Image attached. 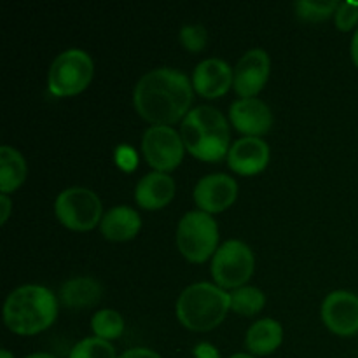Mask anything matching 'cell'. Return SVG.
<instances>
[{"label":"cell","mask_w":358,"mask_h":358,"mask_svg":"<svg viewBox=\"0 0 358 358\" xmlns=\"http://www.w3.org/2000/svg\"><path fill=\"white\" fill-rule=\"evenodd\" d=\"M184 140L171 126L154 124L145 129L142 138V152L147 163L156 171H170L180 164L184 157Z\"/></svg>","instance_id":"cell-9"},{"label":"cell","mask_w":358,"mask_h":358,"mask_svg":"<svg viewBox=\"0 0 358 358\" xmlns=\"http://www.w3.org/2000/svg\"><path fill=\"white\" fill-rule=\"evenodd\" d=\"M180 42L189 49V51H201L206 45V38H208V31L203 24H184L180 28Z\"/></svg>","instance_id":"cell-25"},{"label":"cell","mask_w":358,"mask_h":358,"mask_svg":"<svg viewBox=\"0 0 358 358\" xmlns=\"http://www.w3.org/2000/svg\"><path fill=\"white\" fill-rule=\"evenodd\" d=\"M231 122L238 131L248 136H257L269 131L273 124L271 108L259 98H240L229 108Z\"/></svg>","instance_id":"cell-13"},{"label":"cell","mask_w":358,"mask_h":358,"mask_svg":"<svg viewBox=\"0 0 358 358\" xmlns=\"http://www.w3.org/2000/svg\"><path fill=\"white\" fill-rule=\"evenodd\" d=\"M101 297V285L90 276H77L69 280L59 289V299L69 308H90Z\"/></svg>","instance_id":"cell-19"},{"label":"cell","mask_w":358,"mask_h":358,"mask_svg":"<svg viewBox=\"0 0 358 358\" xmlns=\"http://www.w3.org/2000/svg\"><path fill=\"white\" fill-rule=\"evenodd\" d=\"M55 213L59 222L73 231H90L101 222V201L87 187H69L56 196Z\"/></svg>","instance_id":"cell-7"},{"label":"cell","mask_w":358,"mask_h":358,"mask_svg":"<svg viewBox=\"0 0 358 358\" xmlns=\"http://www.w3.org/2000/svg\"><path fill=\"white\" fill-rule=\"evenodd\" d=\"M231 310V297L222 287L198 282L182 290L177 299V317L191 331L217 327Z\"/></svg>","instance_id":"cell-4"},{"label":"cell","mask_w":358,"mask_h":358,"mask_svg":"<svg viewBox=\"0 0 358 358\" xmlns=\"http://www.w3.org/2000/svg\"><path fill=\"white\" fill-rule=\"evenodd\" d=\"M231 310L234 313H240L243 317H252L259 313L266 304V296L261 289L250 285H243L240 289H234L229 294Z\"/></svg>","instance_id":"cell-21"},{"label":"cell","mask_w":358,"mask_h":358,"mask_svg":"<svg viewBox=\"0 0 358 358\" xmlns=\"http://www.w3.org/2000/svg\"><path fill=\"white\" fill-rule=\"evenodd\" d=\"M271 59L264 49H250L245 52L234 69L233 86L241 98H254L264 87L269 77Z\"/></svg>","instance_id":"cell-11"},{"label":"cell","mask_w":358,"mask_h":358,"mask_svg":"<svg viewBox=\"0 0 358 358\" xmlns=\"http://www.w3.org/2000/svg\"><path fill=\"white\" fill-rule=\"evenodd\" d=\"M115 161L126 171H131L136 166V152L129 145H119L115 150Z\"/></svg>","instance_id":"cell-27"},{"label":"cell","mask_w":358,"mask_h":358,"mask_svg":"<svg viewBox=\"0 0 358 358\" xmlns=\"http://www.w3.org/2000/svg\"><path fill=\"white\" fill-rule=\"evenodd\" d=\"M24 358H56L55 355H49V353H31V355Z\"/></svg>","instance_id":"cell-32"},{"label":"cell","mask_w":358,"mask_h":358,"mask_svg":"<svg viewBox=\"0 0 358 358\" xmlns=\"http://www.w3.org/2000/svg\"><path fill=\"white\" fill-rule=\"evenodd\" d=\"M254 252L240 240H227L212 257V276L222 289H240L254 273Z\"/></svg>","instance_id":"cell-8"},{"label":"cell","mask_w":358,"mask_h":358,"mask_svg":"<svg viewBox=\"0 0 358 358\" xmlns=\"http://www.w3.org/2000/svg\"><path fill=\"white\" fill-rule=\"evenodd\" d=\"M93 59L83 49H66L49 66L48 84L55 96H72L87 87L93 79Z\"/></svg>","instance_id":"cell-6"},{"label":"cell","mask_w":358,"mask_h":358,"mask_svg":"<svg viewBox=\"0 0 358 358\" xmlns=\"http://www.w3.org/2000/svg\"><path fill=\"white\" fill-rule=\"evenodd\" d=\"M192 101V84L182 70L154 69L143 73L133 91L136 112L145 121L170 126L189 112Z\"/></svg>","instance_id":"cell-1"},{"label":"cell","mask_w":358,"mask_h":358,"mask_svg":"<svg viewBox=\"0 0 358 358\" xmlns=\"http://www.w3.org/2000/svg\"><path fill=\"white\" fill-rule=\"evenodd\" d=\"M229 358H255V357L248 355V353H236V355H233V357H229Z\"/></svg>","instance_id":"cell-34"},{"label":"cell","mask_w":358,"mask_h":358,"mask_svg":"<svg viewBox=\"0 0 358 358\" xmlns=\"http://www.w3.org/2000/svg\"><path fill=\"white\" fill-rule=\"evenodd\" d=\"M142 227V219L136 210L131 206L119 205L108 210L101 217L100 229L107 240L110 241H126L136 236V233Z\"/></svg>","instance_id":"cell-17"},{"label":"cell","mask_w":358,"mask_h":358,"mask_svg":"<svg viewBox=\"0 0 358 358\" xmlns=\"http://www.w3.org/2000/svg\"><path fill=\"white\" fill-rule=\"evenodd\" d=\"M0 358H14V355L10 352H7V350H2L0 352Z\"/></svg>","instance_id":"cell-33"},{"label":"cell","mask_w":358,"mask_h":358,"mask_svg":"<svg viewBox=\"0 0 358 358\" xmlns=\"http://www.w3.org/2000/svg\"><path fill=\"white\" fill-rule=\"evenodd\" d=\"M269 163V145L259 136H243L231 145L227 164L240 175H255Z\"/></svg>","instance_id":"cell-14"},{"label":"cell","mask_w":358,"mask_h":358,"mask_svg":"<svg viewBox=\"0 0 358 358\" xmlns=\"http://www.w3.org/2000/svg\"><path fill=\"white\" fill-rule=\"evenodd\" d=\"M0 205H2V215H0V220H2V224H6L7 217H9L10 213V199L7 194H2L0 196Z\"/></svg>","instance_id":"cell-30"},{"label":"cell","mask_w":358,"mask_h":358,"mask_svg":"<svg viewBox=\"0 0 358 358\" xmlns=\"http://www.w3.org/2000/svg\"><path fill=\"white\" fill-rule=\"evenodd\" d=\"M175 180L164 171H150L140 178L135 187V199L140 208L159 210L173 199Z\"/></svg>","instance_id":"cell-16"},{"label":"cell","mask_w":358,"mask_h":358,"mask_svg":"<svg viewBox=\"0 0 358 358\" xmlns=\"http://www.w3.org/2000/svg\"><path fill=\"white\" fill-rule=\"evenodd\" d=\"M219 227L215 219L203 210H191L177 226V245L187 261L205 262L217 252Z\"/></svg>","instance_id":"cell-5"},{"label":"cell","mask_w":358,"mask_h":358,"mask_svg":"<svg viewBox=\"0 0 358 358\" xmlns=\"http://www.w3.org/2000/svg\"><path fill=\"white\" fill-rule=\"evenodd\" d=\"M352 58H353V63L358 66V28L355 34H353V38H352Z\"/></svg>","instance_id":"cell-31"},{"label":"cell","mask_w":358,"mask_h":358,"mask_svg":"<svg viewBox=\"0 0 358 358\" xmlns=\"http://www.w3.org/2000/svg\"><path fill=\"white\" fill-rule=\"evenodd\" d=\"M338 6L339 2H336V0H299V2H296L294 9H296L297 16L303 17V20L320 21L334 14Z\"/></svg>","instance_id":"cell-24"},{"label":"cell","mask_w":358,"mask_h":358,"mask_svg":"<svg viewBox=\"0 0 358 358\" xmlns=\"http://www.w3.org/2000/svg\"><path fill=\"white\" fill-rule=\"evenodd\" d=\"M234 70L220 58H206L192 72V87L205 98L222 96L233 84Z\"/></svg>","instance_id":"cell-15"},{"label":"cell","mask_w":358,"mask_h":358,"mask_svg":"<svg viewBox=\"0 0 358 358\" xmlns=\"http://www.w3.org/2000/svg\"><path fill=\"white\" fill-rule=\"evenodd\" d=\"M28 166L20 150L10 145L0 147V191L2 194L14 191L24 182Z\"/></svg>","instance_id":"cell-20"},{"label":"cell","mask_w":358,"mask_h":358,"mask_svg":"<svg viewBox=\"0 0 358 358\" xmlns=\"http://www.w3.org/2000/svg\"><path fill=\"white\" fill-rule=\"evenodd\" d=\"M119 358H161L159 353H156L154 350L149 348H131L128 352L122 353Z\"/></svg>","instance_id":"cell-29"},{"label":"cell","mask_w":358,"mask_h":358,"mask_svg":"<svg viewBox=\"0 0 358 358\" xmlns=\"http://www.w3.org/2000/svg\"><path fill=\"white\" fill-rule=\"evenodd\" d=\"M322 320L338 336L358 332V296L350 290H334L322 303Z\"/></svg>","instance_id":"cell-10"},{"label":"cell","mask_w":358,"mask_h":358,"mask_svg":"<svg viewBox=\"0 0 358 358\" xmlns=\"http://www.w3.org/2000/svg\"><path fill=\"white\" fill-rule=\"evenodd\" d=\"M184 145L194 157L220 161L229 152V126L222 112L210 105L191 108L180 126Z\"/></svg>","instance_id":"cell-3"},{"label":"cell","mask_w":358,"mask_h":358,"mask_svg":"<svg viewBox=\"0 0 358 358\" xmlns=\"http://www.w3.org/2000/svg\"><path fill=\"white\" fill-rule=\"evenodd\" d=\"M238 196V184L226 173H210L199 178L194 187V201L203 212L219 213L234 203Z\"/></svg>","instance_id":"cell-12"},{"label":"cell","mask_w":358,"mask_h":358,"mask_svg":"<svg viewBox=\"0 0 358 358\" xmlns=\"http://www.w3.org/2000/svg\"><path fill=\"white\" fill-rule=\"evenodd\" d=\"M58 315L52 290L42 285H21L3 303V322L13 332L31 336L48 329Z\"/></svg>","instance_id":"cell-2"},{"label":"cell","mask_w":358,"mask_h":358,"mask_svg":"<svg viewBox=\"0 0 358 358\" xmlns=\"http://www.w3.org/2000/svg\"><path fill=\"white\" fill-rule=\"evenodd\" d=\"M69 358H115V350L110 343L94 336L77 343Z\"/></svg>","instance_id":"cell-23"},{"label":"cell","mask_w":358,"mask_h":358,"mask_svg":"<svg viewBox=\"0 0 358 358\" xmlns=\"http://www.w3.org/2000/svg\"><path fill=\"white\" fill-rule=\"evenodd\" d=\"M336 27L343 31L352 30L358 23V2H339L338 9L334 13Z\"/></svg>","instance_id":"cell-26"},{"label":"cell","mask_w":358,"mask_h":358,"mask_svg":"<svg viewBox=\"0 0 358 358\" xmlns=\"http://www.w3.org/2000/svg\"><path fill=\"white\" fill-rule=\"evenodd\" d=\"M194 357L196 358H220L219 352L215 350V346H212L210 343H199L194 348Z\"/></svg>","instance_id":"cell-28"},{"label":"cell","mask_w":358,"mask_h":358,"mask_svg":"<svg viewBox=\"0 0 358 358\" xmlns=\"http://www.w3.org/2000/svg\"><path fill=\"white\" fill-rule=\"evenodd\" d=\"M283 341V329L273 318H261L248 327L245 345L252 355H269Z\"/></svg>","instance_id":"cell-18"},{"label":"cell","mask_w":358,"mask_h":358,"mask_svg":"<svg viewBox=\"0 0 358 358\" xmlns=\"http://www.w3.org/2000/svg\"><path fill=\"white\" fill-rule=\"evenodd\" d=\"M91 327H93L96 338L110 341V339H117L122 334V331H124V318L115 310H100L93 315Z\"/></svg>","instance_id":"cell-22"}]
</instances>
